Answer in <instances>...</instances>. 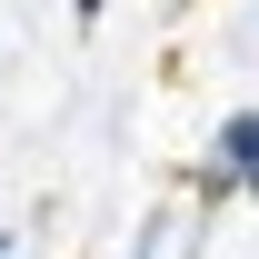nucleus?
I'll return each mask as SVG.
<instances>
[{"label": "nucleus", "instance_id": "7ed1b4c3", "mask_svg": "<svg viewBox=\"0 0 259 259\" xmlns=\"http://www.w3.org/2000/svg\"><path fill=\"white\" fill-rule=\"evenodd\" d=\"M0 259H10V239H0Z\"/></svg>", "mask_w": 259, "mask_h": 259}, {"label": "nucleus", "instance_id": "f03ea898", "mask_svg": "<svg viewBox=\"0 0 259 259\" xmlns=\"http://www.w3.org/2000/svg\"><path fill=\"white\" fill-rule=\"evenodd\" d=\"M70 10H80V30H100V20H110V0H70Z\"/></svg>", "mask_w": 259, "mask_h": 259}, {"label": "nucleus", "instance_id": "f257e3e1", "mask_svg": "<svg viewBox=\"0 0 259 259\" xmlns=\"http://www.w3.org/2000/svg\"><path fill=\"white\" fill-rule=\"evenodd\" d=\"M259 169V110L239 100V110H220V130H209V160H199V209H229V199L249 190Z\"/></svg>", "mask_w": 259, "mask_h": 259}]
</instances>
